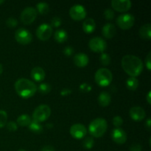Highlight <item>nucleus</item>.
Listing matches in <instances>:
<instances>
[{"label": "nucleus", "mask_w": 151, "mask_h": 151, "mask_svg": "<svg viewBox=\"0 0 151 151\" xmlns=\"http://www.w3.org/2000/svg\"><path fill=\"white\" fill-rule=\"evenodd\" d=\"M122 67L125 73L131 77L139 76L143 71V63L141 59L133 55H126L121 61Z\"/></svg>", "instance_id": "1"}, {"label": "nucleus", "mask_w": 151, "mask_h": 151, "mask_svg": "<svg viewBox=\"0 0 151 151\" xmlns=\"http://www.w3.org/2000/svg\"><path fill=\"white\" fill-rule=\"evenodd\" d=\"M15 90L22 98H29L37 91V86L35 83L26 78H20L15 83Z\"/></svg>", "instance_id": "2"}, {"label": "nucleus", "mask_w": 151, "mask_h": 151, "mask_svg": "<svg viewBox=\"0 0 151 151\" xmlns=\"http://www.w3.org/2000/svg\"><path fill=\"white\" fill-rule=\"evenodd\" d=\"M108 128V123L103 118H97L91 121L88 126L89 133L94 137H101L104 135Z\"/></svg>", "instance_id": "3"}, {"label": "nucleus", "mask_w": 151, "mask_h": 151, "mask_svg": "<svg viewBox=\"0 0 151 151\" xmlns=\"http://www.w3.org/2000/svg\"><path fill=\"white\" fill-rule=\"evenodd\" d=\"M94 79L96 83L100 86H108L111 83L113 75L109 69L106 68H100L96 72Z\"/></svg>", "instance_id": "4"}, {"label": "nucleus", "mask_w": 151, "mask_h": 151, "mask_svg": "<svg viewBox=\"0 0 151 151\" xmlns=\"http://www.w3.org/2000/svg\"><path fill=\"white\" fill-rule=\"evenodd\" d=\"M51 115V109L47 105L42 104L35 109L32 114L33 121L37 122H42L47 120Z\"/></svg>", "instance_id": "5"}, {"label": "nucleus", "mask_w": 151, "mask_h": 151, "mask_svg": "<svg viewBox=\"0 0 151 151\" xmlns=\"http://www.w3.org/2000/svg\"><path fill=\"white\" fill-rule=\"evenodd\" d=\"M135 23V18L129 13H124L118 16L116 19V24L122 29H129L134 26Z\"/></svg>", "instance_id": "6"}, {"label": "nucleus", "mask_w": 151, "mask_h": 151, "mask_svg": "<svg viewBox=\"0 0 151 151\" xmlns=\"http://www.w3.org/2000/svg\"><path fill=\"white\" fill-rule=\"evenodd\" d=\"M37 11L34 7H27L24 9L20 15V19L24 24H30L37 17Z\"/></svg>", "instance_id": "7"}, {"label": "nucleus", "mask_w": 151, "mask_h": 151, "mask_svg": "<svg viewBox=\"0 0 151 151\" xmlns=\"http://www.w3.org/2000/svg\"><path fill=\"white\" fill-rule=\"evenodd\" d=\"M15 39L19 44L26 45L32 41V35L31 32L25 28H19L15 32Z\"/></svg>", "instance_id": "8"}, {"label": "nucleus", "mask_w": 151, "mask_h": 151, "mask_svg": "<svg viewBox=\"0 0 151 151\" xmlns=\"http://www.w3.org/2000/svg\"><path fill=\"white\" fill-rule=\"evenodd\" d=\"M88 47L94 52H103L107 48L106 41L100 37H94L89 41Z\"/></svg>", "instance_id": "9"}, {"label": "nucleus", "mask_w": 151, "mask_h": 151, "mask_svg": "<svg viewBox=\"0 0 151 151\" xmlns=\"http://www.w3.org/2000/svg\"><path fill=\"white\" fill-rule=\"evenodd\" d=\"M86 10L82 4H75L69 10V16L74 20L81 21L84 19L86 16Z\"/></svg>", "instance_id": "10"}, {"label": "nucleus", "mask_w": 151, "mask_h": 151, "mask_svg": "<svg viewBox=\"0 0 151 151\" xmlns=\"http://www.w3.org/2000/svg\"><path fill=\"white\" fill-rule=\"evenodd\" d=\"M52 34V27L47 23H43L38 27L36 35L41 41H47Z\"/></svg>", "instance_id": "11"}, {"label": "nucleus", "mask_w": 151, "mask_h": 151, "mask_svg": "<svg viewBox=\"0 0 151 151\" xmlns=\"http://www.w3.org/2000/svg\"><path fill=\"white\" fill-rule=\"evenodd\" d=\"M87 134L86 128L83 124H74L70 128V134L73 138L81 139L85 137Z\"/></svg>", "instance_id": "12"}, {"label": "nucleus", "mask_w": 151, "mask_h": 151, "mask_svg": "<svg viewBox=\"0 0 151 151\" xmlns=\"http://www.w3.org/2000/svg\"><path fill=\"white\" fill-rule=\"evenodd\" d=\"M111 6L116 11L126 12L131 7V1L130 0H113Z\"/></svg>", "instance_id": "13"}, {"label": "nucleus", "mask_w": 151, "mask_h": 151, "mask_svg": "<svg viewBox=\"0 0 151 151\" xmlns=\"http://www.w3.org/2000/svg\"><path fill=\"white\" fill-rule=\"evenodd\" d=\"M111 138L114 142L119 145H122L125 143L127 140V134L125 131L121 128H117L113 129L111 132Z\"/></svg>", "instance_id": "14"}, {"label": "nucleus", "mask_w": 151, "mask_h": 151, "mask_svg": "<svg viewBox=\"0 0 151 151\" xmlns=\"http://www.w3.org/2000/svg\"><path fill=\"white\" fill-rule=\"evenodd\" d=\"M129 114L131 119L134 121H142L145 118V111L139 106H134L129 111Z\"/></svg>", "instance_id": "15"}, {"label": "nucleus", "mask_w": 151, "mask_h": 151, "mask_svg": "<svg viewBox=\"0 0 151 151\" xmlns=\"http://www.w3.org/2000/svg\"><path fill=\"white\" fill-rule=\"evenodd\" d=\"M74 63L78 67H84L87 66L89 61L88 55L83 52H79L75 55L73 58Z\"/></svg>", "instance_id": "16"}, {"label": "nucleus", "mask_w": 151, "mask_h": 151, "mask_svg": "<svg viewBox=\"0 0 151 151\" xmlns=\"http://www.w3.org/2000/svg\"><path fill=\"white\" fill-rule=\"evenodd\" d=\"M45 71L39 66H35L31 70V78L36 82H41L45 78Z\"/></svg>", "instance_id": "17"}, {"label": "nucleus", "mask_w": 151, "mask_h": 151, "mask_svg": "<svg viewBox=\"0 0 151 151\" xmlns=\"http://www.w3.org/2000/svg\"><path fill=\"white\" fill-rule=\"evenodd\" d=\"M116 32L115 26L112 24L107 23L102 28V34L106 38H112Z\"/></svg>", "instance_id": "18"}, {"label": "nucleus", "mask_w": 151, "mask_h": 151, "mask_svg": "<svg viewBox=\"0 0 151 151\" xmlns=\"http://www.w3.org/2000/svg\"><path fill=\"white\" fill-rule=\"evenodd\" d=\"M97 101H98L99 105L102 107H106L109 106L111 101V97L110 94L107 91H102L98 96L97 98Z\"/></svg>", "instance_id": "19"}, {"label": "nucleus", "mask_w": 151, "mask_h": 151, "mask_svg": "<svg viewBox=\"0 0 151 151\" xmlns=\"http://www.w3.org/2000/svg\"><path fill=\"white\" fill-rule=\"evenodd\" d=\"M96 28V23L91 18L86 19L83 23V29L86 33H91Z\"/></svg>", "instance_id": "20"}, {"label": "nucleus", "mask_w": 151, "mask_h": 151, "mask_svg": "<svg viewBox=\"0 0 151 151\" xmlns=\"http://www.w3.org/2000/svg\"><path fill=\"white\" fill-rule=\"evenodd\" d=\"M151 25L150 24H146L142 26L139 30L140 37L144 39L150 40L151 38Z\"/></svg>", "instance_id": "21"}, {"label": "nucleus", "mask_w": 151, "mask_h": 151, "mask_svg": "<svg viewBox=\"0 0 151 151\" xmlns=\"http://www.w3.org/2000/svg\"><path fill=\"white\" fill-rule=\"evenodd\" d=\"M55 40L58 43H63L68 38V34L66 30L63 29H59L55 32Z\"/></svg>", "instance_id": "22"}, {"label": "nucleus", "mask_w": 151, "mask_h": 151, "mask_svg": "<svg viewBox=\"0 0 151 151\" xmlns=\"http://www.w3.org/2000/svg\"><path fill=\"white\" fill-rule=\"evenodd\" d=\"M139 86V81L137 78L130 77L126 81V87L131 91H135Z\"/></svg>", "instance_id": "23"}, {"label": "nucleus", "mask_w": 151, "mask_h": 151, "mask_svg": "<svg viewBox=\"0 0 151 151\" xmlns=\"http://www.w3.org/2000/svg\"><path fill=\"white\" fill-rule=\"evenodd\" d=\"M31 122H32L31 117L27 114L20 115L17 118V124L20 125V126H28Z\"/></svg>", "instance_id": "24"}, {"label": "nucleus", "mask_w": 151, "mask_h": 151, "mask_svg": "<svg viewBox=\"0 0 151 151\" xmlns=\"http://www.w3.org/2000/svg\"><path fill=\"white\" fill-rule=\"evenodd\" d=\"M36 11L37 13H39L41 15H46L48 13L49 10H50V7L49 4L47 2H39L36 4Z\"/></svg>", "instance_id": "25"}, {"label": "nucleus", "mask_w": 151, "mask_h": 151, "mask_svg": "<svg viewBox=\"0 0 151 151\" xmlns=\"http://www.w3.org/2000/svg\"><path fill=\"white\" fill-rule=\"evenodd\" d=\"M28 128H29V131H32V132L35 133V134H41L43 131V127L39 122H35V121L32 120L30 122L29 125H28Z\"/></svg>", "instance_id": "26"}, {"label": "nucleus", "mask_w": 151, "mask_h": 151, "mask_svg": "<svg viewBox=\"0 0 151 151\" xmlns=\"http://www.w3.org/2000/svg\"><path fill=\"white\" fill-rule=\"evenodd\" d=\"M51 86L47 83H42L37 87V90L41 94H47L51 91Z\"/></svg>", "instance_id": "27"}, {"label": "nucleus", "mask_w": 151, "mask_h": 151, "mask_svg": "<svg viewBox=\"0 0 151 151\" xmlns=\"http://www.w3.org/2000/svg\"><path fill=\"white\" fill-rule=\"evenodd\" d=\"M94 140L93 139L92 137H87L86 138H85V139L83 142V146L85 149H91L94 147Z\"/></svg>", "instance_id": "28"}, {"label": "nucleus", "mask_w": 151, "mask_h": 151, "mask_svg": "<svg viewBox=\"0 0 151 151\" xmlns=\"http://www.w3.org/2000/svg\"><path fill=\"white\" fill-rule=\"evenodd\" d=\"M100 61L103 66H109L111 63V57L107 53L102 52L100 57Z\"/></svg>", "instance_id": "29"}, {"label": "nucleus", "mask_w": 151, "mask_h": 151, "mask_svg": "<svg viewBox=\"0 0 151 151\" xmlns=\"http://www.w3.org/2000/svg\"><path fill=\"white\" fill-rule=\"evenodd\" d=\"M7 121V114L5 111L0 110V128L6 125Z\"/></svg>", "instance_id": "30"}, {"label": "nucleus", "mask_w": 151, "mask_h": 151, "mask_svg": "<svg viewBox=\"0 0 151 151\" xmlns=\"http://www.w3.org/2000/svg\"><path fill=\"white\" fill-rule=\"evenodd\" d=\"M80 91L83 93H88L89 91H91L92 89V87L90 84H88V83H83L81 84L79 86Z\"/></svg>", "instance_id": "31"}, {"label": "nucleus", "mask_w": 151, "mask_h": 151, "mask_svg": "<svg viewBox=\"0 0 151 151\" xmlns=\"http://www.w3.org/2000/svg\"><path fill=\"white\" fill-rule=\"evenodd\" d=\"M6 24L8 27L10 28H13L17 26L18 24V21L17 19H15L14 17H10L7 19L6 21Z\"/></svg>", "instance_id": "32"}, {"label": "nucleus", "mask_w": 151, "mask_h": 151, "mask_svg": "<svg viewBox=\"0 0 151 151\" xmlns=\"http://www.w3.org/2000/svg\"><path fill=\"white\" fill-rule=\"evenodd\" d=\"M103 15H104L105 18L107 20H112L114 18V12L113 10H111L110 8L106 9L104 11Z\"/></svg>", "instance_id": "33"}, {"label": "nucleus", "mask_w": 151, "mask_h": 151, "mask_svg": "<svg viewBox=\"0 0 151 151\" xmlns=\"http://www.w3.org/2000/svg\"><path fill=\"white\" fill-rule=\"evenodd\" d=\"M113 125H114L116 128H119L123 123V119L120 116H115L113 118Z\"/></svg>", "instance_id": "34"}, {"label": "nucleus", "mask_w": 151, "mask_h": 151, "mask_svg": "<svg viewBox=\"0 0 151 151\" xmlns=\"http://www.w3.org/2000/svg\"><path fill=\"white\" fill-rule=\"evenodd\" d=\"M6 127H7V129L9 131H12V132L16 131V130L18 129L17 124H16L15 122H13V121H10V122H7V124H6Z\"/></svg>", "instance_id": "35"}, {"label": "nucleus", "mask_w": 151, "mask_h": 151, "mask_svg": "<svg viewBox=\"0 0 151 151\" xmlns=\"http://www.w3.org/2000/svg\"><path fill=\"white\" fill-rule=\"evenodd\" d=\"M61 24V19L59 17H53L51 20V24L50 26L54 27H58Z\"/></svg>", "instance_id": "36"}, {"label": "nucleus", "mask_w": 151, "mask_h": 151, "mask_svg": "<svg viewBox=\"0 0 151 151\" xmlns=\"http://www.w3.org/2000/svg\"><path fill=\"white\" fill-rule=\"evenodd\" d=\"M63 54H64L65 55L71 56L72 54H73L74 50L72 47H70V46H67V47H66L64 49H63Z\"/></svg>", "instance_id": "37"}, {"label": "nucleus", "mask_w": 151, "mask_h": 151, "mask_svg": "<svg viewBox=\"0 0 151 151\" xmlns=\"http://www.w3.org/2000/svg\"><path fill=\"white\" fill-rule=\"evenodd\" d=\"M150 60H151V52H149L145 58V66H146V67H147V70L148 71H150L151 69Z\"/></svg>", "instance_id": "38"}, {"label": "nucleus", "mask_w": 151, "mask_h": 151, "mask_svg": "<svg viewBox=\"0 0 151 151\" xmlns=\"http://www.w3.org/2000/svg\"><path fill=\"white\" fill-rule=\"evenodd\" d=\"M72 91L71 88H63V89L60 91V94L61 96H63V97H65V96H68V95H70L71 94H72Z\"/></svg>", "instance_id": "39"}, {"label": "nucleus", "mask_w": 151, "mask_h": 151, "mask_svg": "<svg viewBox=\"0 0 151 151\" xmlns=\"http://www.w3.org/2000/svg\"><path fill=\"white\" fill-rule=\"evenodd\" d=\"M142 147L139 144H134L130 147V151H142Z\"/></svg>", "instance_id": "40"}, {"label": "nucleus", "mask_w": 151, "mask_h": 151, "mask_svg": "<svg viewBox=\"0 0 151 151\" xmlns=\"http://www.w3.org/2000/svg\"><path fill=\"white\" fill-rule=\"evenodd\" d=\"M41 151H55V148L51 145H46L41 149Z\"/></svg>", "instance_id": "41"}, {"label": "nucleus", "mask_w": 151, "mask_h": 151, "mask_svg": "<svg viewBox=\"0 0 151 151\" xmlns=\"http://www.w3.org/2000/svg\"><path fill=\"white\" fill-rule=\"evenodd\" d=\"M150 127H151L150 118H148L145 122V128H147V131H150Z\"/></svg>", "instance_id": "42"}, {"label": "nucleus", "mask_w": 151, "mask_h": 151, "mask_svg": "<svg viewBox=\"0 0 151 151\" xmlns=\"http://www.w3.org/2000/svg\"><path fill=\"white\" fill-rule=\"evenodd\" d=\"M146 100H147L148 104H151V91H149V92L147 93V96H146Z\"/></svg>", "instance_id": "43"}, {"label": "nucleus", "mask_w": 151, "mask_h": 151, "mask_svg": "<svg viewBox=\"0 0 151 151\" xmlns=\"http://www.w3.org/2000/svg\"><path fill=\"white\" fill-rule=\"evenodd\" d=\"M47 128H53L52 123H48V124H47Z\"/></svg>", "instance_id": "44"}, {"label": "nucleus", "mask_w": 151, "mask_h": 151, "mask_svg": "<svg viewBox=\"0 0 151 151\" xmlns=\"http://www.w3.org/2000/svg\"><path fill=\"white\" fill-rule=\"evenodd\" d=\"M2 72H3V66H2V65L0 63V75L2 73Z\"/></svg>", "instance_id": "45"}, {"label": "nucleus", "mask_w": 151, "mask_h": 151, "mask_svg": "<svg viewBox=\"0 0 151 151\" xmlns=\"http://www.w3.org/2000/svg\"><path fill=\"white\" fill-rule=\"evenodd\" d=\"M4 0H0V4H3V3H4Z\"/></svg>", "instance_id": "46"}, {"label": "nucleus", "mask_w": 151, "mask_h": 151, "mask_svg": "<svg viewBox=\"0 0 151 151\" xmlns=\"http://www.w3.org/2000/svg\"><path fill=\"white\" fill-rule=\"evenodd\" d=\"M18 151H26V150H24V149H20V150H19Z\"/></svg>", "instance_id": "47"}]
</instances>
